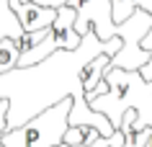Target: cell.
Returning a JSON list of instances; mask_svg holds the SVG:
<instances>
[{
  "label": "cell",
  "mask_w": 152,
  "mask_h": 147,
  "mask_svg": "<svg viewBox=\"0 0 152 147\" xmlns=\"http://www.w3.org/2000/svg\"><path fill=\"white\" fill-rule=\"evenodd\" d=\"M103 80L108 83V93L88 101L90 108L106 114L116 129L121 127V119L129 108L139 114L142 127H152V83L144 80L139 70L108 67Z\"/></svg>",
  "instance_id": "obj_1"
},
{
  "label": "cell",
  "mask_w": 152,
  "mask_h": 147,
  "mask_svg": "<svg viewBox=\"0 0 152 147\" xmlns=\"http://www.w3.org/2000/svg\"><path fill=\"white\" fill-rule=\"evenodd\" d=\"M70 111L72 96H67L31 116L28 121L8 129L0 142L5 147H59L64 145V132L70 129Z\"/></svg>",
  "instance_id": "obj_2"
},
{
  "label": "cell",
  "mask_w": 152,
  "mask_h": 147,
  "mask_svg": "<svg viewBox=\"0 0 152 147\" xmlns=\"http://www.w3.org/2000/svg\"><path fill=\"white\" fill-rule=\"evenodd\" d=\"M75 21H77V10L72 8V5H62V8H57V18L54 23L49 26L47 36L31 49V52H26L21 54L18 59V67H34L49 59L54 52L64 49V52H75V49L83 44V36L75 31Z\"/></svg>",
  "instance_id": "obj_3"
},
{
  "label": "cell",
  "mask_w": 152,
  "mask_h": 147,
  "mask_svg": "<svg viewBox=\"0 0 152 147\" xmlns=\"http://www.w3.org/2000/svg\"><path fill=\"white\" fill-rule=\"evenodd\" d=\"M13 16L21 23L23 31H41V29H49L57 18V8H47V5H39V3H28V0H21L16 8H13Z\"/></svg>",
  "instance_id": "obj_4"
},
{
  "label": "cell",
  "mask_w": 152,
  "mask_h": 147,
  "mask_svg": "<svg viewBox=\"0 0 152 147\" xmlns=\"http://www.w3.org/2000/svg\"><path fill=\"white\" fill-rule=\"evenodd\" d=\"M108 67H111V54H98V57H93L88 65L83 67L80 70V83H83V88H85V93H93L103 83V75H106Z\"/></svg>",
  "instance_id": "obj_5"
},
{
  "label": "cell",
  "mask_w": 152,
  "mask_h": 147,
  "mask_svg": "<svg viewBox=\"0 0 152 147\" xmlns=\"http://www.w3.org/2000/svg\"><path fill=\"white\" fill-rule=\"evenodd\" d=\"M111 5H113V21L116 23L129 21L137 10L152 13V0H111Z\"/></svg>",
  "instance_id": "obj_6"
},
{
  "label": "cell",
  "mask_w": 152,
  "mask_h": 147,
  "mask_svg": "<svg viewBox=\"0 0 152 147\" xmlns=\"http://www.w3.org/2000/svg\"><path fill=\"white\" fill-rule=\"evenodd\" d=\"M18 59H21V52L16 47V39L3 36L0 39V75H8L13 70H18Z\"/></svg>",
  "instance_id": "obj_7"
},
{
  "label": "cell",
  "mask_w": 152,
  "mask_h": 147,
  "mask_svg": "<svg viewBox=\"0 0 152 147\" xmlns=\"http://www.w3.org/2000/svg\"><path fill=\"white\" fill-rule=\"evenodd\" d=\"M101 137L96 127H70L64 132V145L67 147H88Z\"/></svg>",
  "instance_id": "obj_8"
},
{
  "label": "cell",
  "mask_w": 152,
  "mask_h": 147,
  "mask_svg": "<svg viewBox=\"0 0 152 147\" xmlns=\"http://www.w3.org/2000/svg\"><path fill=\"white\" fill-rule=\"evenodd\" d=\"M8 116H10V98H0V139H3V134L10 129V121H8Z\"/></svg>",
  "instance_id": "obj_9"
},
{
  "label": "cell",
  "mask_w": 152,
  "mask_h": 147,
  "mask_svg": "<svg viewBox=\"0 0 152 147\" xmlns=\"http://www.w3.org/2000/svg\"><path fill=\"white\" fill-rule=\"evenodd\" d=\"M28 3H39V5H47V8H62V5H70L72 0H28Z\"/></svg>",
  "instance_id": "obj_10"
},
{
  "label": "cell",
  "mask_w": 152,
  "mask_h": 147,
  "mask_svg": "<svg viewBox=\"0 0 152 147\" xmlns=\"http://www.w3.org/2000/svg\"><path fill=\"white\" fill-rule=\"evenodd\" d=\"M139 72H142V78H144L147 83H152V59H147V62L139 67Z\"/></svg>",
  "instance_id": "obj_11"
},
{
  "label": "cell",
  "mask_w": 152,
  "mask_h": 147,
  "mask_svg": "<svg viewBox=\"0 0 152 147\" xmlns=\"http://www.w3.org/2000/svg\"><path fill=\"white\" fill-rule=\"evenodd\" d=\"M142 47H144V49H152V31H150V34H147V39H144V41H142Z\"/></svg>",
  "instance_id": "obj_12"
},
{
  "label": "cell",
  "mask_w": 152,
  "mask_h": 147,
  "mask_svg": "<svg viewBox=\"0 0 152 147\" xmlns=\"http://www.w3.org/2000/svg\"><path fill=\"white\" fill-rule=\"evenodd\" d=\"M144 147H152V137H150V142H147V145H144Z\"/></svg>",
  "instance_id": "obj_13"
},
{
  "label": "cell",
  "mask_w": 152,
  "mask_h": 147,
  "mask_svg": "<svg viewBox=\"0 0 152 147\" xmlns=\"http://www.w3.org/2000/svg\"><path fill=\"white\" fill-rule=\"evenodd\" d=\"M0 147H5V145H3V142H0Z\"/></svg>",
  "instance_id": "obj_14"
},
{
  "label": "cell",
  "mask_w": 152,
  "mask_h": 147,
  "mask_svg": "<svg viewBox=\"0 0 152 147\" xmlns=\"http://www.w3.org/2000/svg\"><path fill=\"white\" fill-rule=\"evenodd\" d=\"M0 98H3V96H0Z\"/></svg>",
  "instance_id": "obj_15"
}]
</instances>
